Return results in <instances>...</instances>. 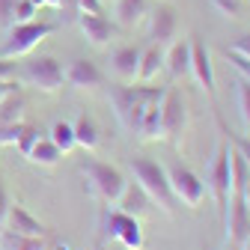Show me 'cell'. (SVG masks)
Here are the masks:
<instances>
[{"label":"cell","instance_id":"cell-2","mask_svg":"<svg viewBox=\"0 0 250 250\" xmlns=\"http://www.w3.org/2000/svg\"><path fill=\"white\" fill-rule=\"evenodd\" d=\"M164 99V89L161 86H134V83H119L110 89V104H113V113L116 119L122 122V128L128 131H137V122L143 116V110Z\"/></svg>","mask_w":250,"mask_h":250},{"label":"cell","instance_id":"cell-21","mask_svg":"<svg viewBox=\"0 0 250 250\" xmlns=\"http://www.w3.org/2000/svg\"><path fill=\"white\" fill-rule=\"evenodd\" d=\"M60 158H62V152H60L48 137H42L33 149H30V155H27V161L36 164V167H57Z\"/></svg>","mask_w":250,"mask_h":250},{"label":"cell","instance_id":"cell-7","mask_svg":"<svg viewBox=\"0 0 250 250\" xmlns=\"http://www.w3.org/2000/svg\"><path fill=\"white\" fill-rule=\"evenodd\" d=\"M21 78L30 83V86H36L42 92H60L62 83H66V69L60 66V60L51 57V54H42V57H33L24 66Z\"/></svg>","mask_w":250,"mask_h":250},{"label":"cell","instance_id":"cell-42","mask_svg":"<svg viewBox=\"0 0 250 250\" xmlns=\"http://www.w3.org/2000/svg\"><path fill=\"white\" fill-rule=\"evenodd\" d=\"M238 250H250V238H247V241H244V244H241Z\"/></svg>","mask_w":250,"mask_h":250},{"label":"cell","instance_id":"cell-9","mask_svg":"<svg viewBox=\"0 0 250 250\" xmlns=\"http://www.w3.org/2000/svg\"><path fill=\"white\" fill-rule=\"evenodd\" d=\"M188 128V107L179 89H167L164 99H161V131L164 140H170L173 146H179L182 134Z\"/></svg>","mask_w":250,"mask_h":250},{"label":"cell","instance_id":"cell-30","mask_svg":"<svg viewBox=\"0 0 250 250\" xmlns=\"http://www.w3.org/2000/svg\"><path fill=\"white\" fill-rule=\"evenodd\" d=\"M39 9L30 3V0H18L15 3V12H12V24H24V21H36Z\"/></svg>","mask_w":250,"mask_h":250},{"label":"cell","instance_id":"cell-24","mask_svg":"<svg viewBox=\"0 0 250 250\" xmlns=\"http://www.w3.org/2000/svg\"><path fill=\"white\" fill-rule=\"evenodd\" d=\"M217 128H221L224 140H227V143H229V146H232V149H235L238 155H241V161H244V164L250 167V134H235V131L229 128V125H227V122H224L221 116H217Z\"/></svg>","mask_w":250,"mask_h":250},{"label":"cell","instance_id":"cell-3","mask_svg":"<svg viewBox=\"0 0 250 250\" xmlns=\"http://www.w3.org/2000/svg\"><path fill=\"white\" fill-rule=\"evenodd\" d=\"M81 173L86 179V191L110 208L119 203V197L125 194V188H128V179L122 176V170H116V167H110L99 158H83Z\"/></svg>","mask_w":250,"mask_h":250},{"label":"cell","instance_id":"cell-10","mask_svg":"<svg viewBox=\"0 0 250 250\" xmlns=\"http://www.w3.org/2000/svg\"><path fill=\"white\" fill-rule=\"evenodd\" d=\"M191 75L197 78L200 89L208 99H217V86H214V69H211V54L200 39H191Z\"/></svg>","mask_w":250,"mask_h":250},{"label":"cell","instance_id":"cell-34","mask_svg":"<svg viewBox=\"0 0 250 250\" xmlns=\"http://www.w3.org/2000/svg\"><path fill=\"white\" fill-rule=\"evenodd\" d=\"M15 3H18V0H0V24H3V27H12Z\"/></svg>","mask_w":250,"mask_h":250},{"label":"cell","instance_id":"cell-19","mask_svg":"<svg viewBox=\"0 0 250 250\" xmlns=\"http://www.w3.org/2000/svg\"><path fill=\"white\" fill-rule=\"evenodd\" d=\"M113 208H119V211H125V214H131V217H137V221H140V217H146V214L152 211V203H149V197L140 191L137 182H134V185L128 182L125 194L119 197V203H116Z\"/></svg>","mask_w":250,"mask_h":250},{"label":"cell","instance_id":"cell-14","mask_svg":"<svg viewBox=\"0 0 250 250\" xmlns=\"http://www.w3.org/2000/svg\"><path fill=\"white\" fill-rule=\"evenodd\" d=\"M66 83L72 89H99L104 83V75H102V69L92 60L78 57V60H72V66L66 69Z\"/></svg>","mask_w":250,"mask_h":250},{"label":"cell","instance_id":"cell-28","mask_svg":"<svg viewBox=\"0 0 250 250\" xmlns=\"http://www.w3.org/2000/svg\"><path fill=\"white\" fill-rule=\"evenodd\" d=\"M42 140V131L36 128V125H24V128H21V134H18V152L24 155V158H27V155H30V149H33L36 143Z\"/></svg>","mask_w":250,"mask_h":250},{"label":"cell","instance_id":"cell-27","mask_svg":"<svg viewBox=\"0 0 250 250\" xmlns=\"http://www.w3.org/2000/svg\"><path fill=\"white\" fill-rule=\"evenodd\" d=\"M3 244H6L9 250H48V247H45V238H24V235H15V232H9V229H6V235H3Z\"/></svg>","mask_w":250,"mask_h":250},{"label":"cell","instance_id":"cell-4","mask_svg":"<svg viewBox=\"0 0 250 250\" xmlns=\"http://www.w3.org/2000/svg\"><path fill=\"white\" fill-rule=\"evenodd\" d=\"M206 188L211 191L217 211H221V221H227V208H229V197H232V146L227 140H221L214 158L208 164L206 173Z\"/></svg>","mask_w":250,"mask_h":250},{"label":"cell","instance_id":"cell-18","mask_svg":"<svg viewBox=\"0 0 250 250\" xmlns=\"http://www.w3.org/2000/svg\"><path fill=\"white\" fill-rule=\"evenodd\" d=\"M167 92V89H164ZM143 143H152V140H164V131H161V99L158 102H152L146 110H143V116H140V122H137V131H134Z\"/></svg>","mask_w":250,"mask_h":250},{"label":"cell","instance_id":"cell-38","mask_svg":"<svg viewBox=\"0 0 250 250\" xmlns=\"http://www.w3.org/2000/svg\"><path fill=\"white\" fill-rule=\"evenodd\" d=\"M18 89H21L18 78H12V81H0V99H6V96H12V92H18Z\"/></svg>","mask_w":250,"mask_h":250},{"label":"cell","instance_id":"cell-31","mask_svg":"<svg viewBox=\"0 0 250 250\" xmlns=\"http://www.w3.org/2000/svg\"><path fill=\"white\" fill-rule=\"evenodd\" d=\"M211 6L221 12L224 18H241V6H244V0H211Z\"/></svg>","mask_w":250,"mask_h":250},{"label":"cell","instance_id":"cell-29","mask_svg":"<svg viewBox=\"0 0 250 250\" xmlns=\"http://www.w3.org/2000/svg\"><path fill=\"white\" fill-rule=\"evenodd\" d=\"M24 122H0V146H15Z\"/></svg>","mask_w":250,"mask_h":250},{"label":"cell","instance_id":"cell-13","mask_svg":"<svg viewBox=\"0 0 250 250\" xmlns=\"http://www.w3.org/2000/svg\"><path fill=\"white\" fill-rule=\"evenodd\" d=\"M78 27H81L83 39H86L92 48H104V45H110L113 36H116V24H110L104 15L81 12V15H78Z\"/></svg>","mask_w":250,"mask_h":250},{"label":"cell","instance_id":"cell-23","mask_svg":"<svg viewBox=\"0 0 250 250\" xmlns=\"http://www.w3.org/2000/svg\"><path fill=\"white\" fill-rule=\"evenodd\" d=\"M48 140L66 155V152H72L78 143H75V128H72V122H54L51 125V131H48Z\"/></svg>","mask_w":250,"mask_h":250},{"label":"cell","instance_id":"cell-41","mask_svg":"<svg viewBox=\"0 0 250 250\" xmlns=\"http://www.w3.org/2000/svg\"><path fill=\"white\" fill-rule=\"evenodd\" d=\"M54 250H72V247H69V244H57Z\"/></svg>","mask_w":250,"mask_h":250},{"label":"cell","instance_id":"cell-6","mask_svg":"<svg viewBox=\"0 0 250 250\" xmlns=\"http://www.w3.org/2000/svg\"><path fill=\"white\" fill-rule=\"evenodd\" d=\"M167 179H170V188H173V197L179 206H188V208H200L206 194H208V188L206 182L191 170V167H185L182 161H173L167 167Z\"/></svg>","mask_w":250,"mask_h":250},{"label":"cell","instance_id":"cell-39","mask_svg":"<svg viewBox=\"0 0 250 250\" xmlns=\"http://www.w3.org/2000/svg\"><path fill=\"white\" fill-rule=\"evenodd\" d=\"M30 3H33L36 9H62V3H69V0H30Z\"/></svg>","mask_w":250,"mask_h":250},{"label":"cell","instance_id":"cell-32","mask_svg":"<svg viewBox=\"0 0 250 250\" xmlns=\"http://www.w3.org/2000/svg\"><path fill=\"white\" fill-rule=\"evenodd\" d=\"M227 60L232 62V69H235L241 78H247V81H250V57H238V54L227 51Z\"/></svg>","mask_w":250,"mask_h":250},{"label":"cell","instance_id":"cell-8","mask_svg":"<svg viewBox=\"0 0 250 250\" xmlns=\"http://www.w3.org/2000/svg\"><path fill=\"white\" fill-rule=\"evenodd\" d=\"M102 238L104 241H119L125 250H143V244H146L140 221H137V217H131V214H125V211H119V208H110L107 211Z\"/></svg>","mask_w":250,"mask_h":250},{"label":"cell","instance_id":"cell-36","mask_svg":"<svg viewBox=\"0 0 250 250\" xmlns=\"http://www.w3.org/2000/svg\"><path fill=\"white\" fill-rule=\"evenodd\" d=\"M9 194H6V185H3V179H0V229H3V224H6V211H9Z\"/></svg>","mask_w":250,"mask_h":250},{"label":"cell","instance_id":"cell-40","mask_svg":"<svg viewBox=\"0 0 250 250\" xmlns=\"http://www.w3.org/2000/svg\"><path fill=\"white\" fill-rule=\"evenodd\" d=\"M244 203H247V211H250V182H247V188H244Z\"/></svg>","mask_w":250,"mask_h":250},{"label":"cell","instance_id":"cell-17","mask_svg":"<svg viewBox=\"0 0 250 250\" xmlns=\"http://www.w3.org/2000/svg\"><path fill=\"white\" fill-rule=\"evenodd\" d=\"M164 72V48L161 45H149L140 51V69H137V83H152Z\"/></svg>","mask_w":250,"mask_h":250},{"label":"cell","instance_id":"cell-11","mask_svg":"<svg viewBox=\"0 0 250 250\" xmlns=\"http://www.w3.org/2000/svg\"><path fill=\"white\" fill-rule=\"evenodd\" d=\"M9 232H15V235H24V238H45V232H48V227L39 221V217H33L21 203H9V211H6V224H3Z\"/></svg>","mask_w":250,"mask_h":250},{"label":"cell","instance_id":"cell-15","mask_svg":"<svg viewBox=\"0 0 250 250\" xmlns=\"http://www.w3.org/2000/svg\"><path fill=\"white\" fill-rule=\"evenodd\" d=\"M137 69H140V48L122 45L110 54V72L119 83H137Z\"/></svg>","mask_w":250,"mask_h":250},{"label":"cell","instance_id":"cell-5","mask_svg":"<svg viewBox=\"0 0 250 250\" xmlns=\"http://www.w3.org/2000/svg\"><path fill=\"white\" fill-rule=\"evenodd\" d=\"M54 24L48 21H24V24H12L9 27V36L3 42V48H0V57H6V60H18L24 54H30L42 39H48L54 33Z\"/></svg>","mask_w":250,"mask_h":250},{"label":"cell","instance_id":"cell-22","mask_svg":"<svg viewBox=\"0 0 250 250\" xmlns=\"http://www.w3.org/2000/svg\"><path fill=\"white\" fill-rule=\"evenodd\" d=\"M116 3V21L122 27H134L146 15V0H113Z\"/></svg>","mask_w":250,"mask_h":250},{"label":"cell","instance_id":"cell-1","mask_svg":"<svg viewBox=\"0 0 250 250\" xmlns=\"http://www.w3.org/2000/svg\"><path fill=\"white\" fill-rule=\"evenodd\" d=\"M131 176L140 185V191L149 197L152 206H158L167 217L179 214V203L173 197V188H170V179H167V167H161L152 158H131Z\"/></svg>","mask_w":250,"mask_h":250},{"label":"cell","instance_id":"cell-26","mask_svg":"<svg viewBox=\"0 0 250 250\" xmlns=\"http://www.w3.org/2000/svg\"><path fill=\"white\" fill-rule=\"evenodd\" d=\"M235 99H238V113H241V122H244V131L250 134V81L241 78L235 83Z\"/></svg>","mask_w":250,"mask_h":250},{"label":"cell","instance_id":"cell-16","mask_svg":"<svg viewBox=\"0 0 250 250\" xmlns=\"http://www.w3.org/2000/svg\"><path fill=\"white\" fill-rule=\"evenodd\" d=\"M164 69L170 72L173 81L191 72V39H173L164 48Z\"/></svg>","mask_w":250,"mask_h":250},{"label":"cell","instance_id":"cell-33","mask_svg":"<svg viewBox=\"0 0 250 250\" xmlns=\"http://www.w3.org/2000/svg\"><path fill=\"white\" fill-rule=\"evenodd\" d=\"M78 12H89V15H102V0H72Z\"/></svg>","mask_w":250,"mask_h":250},{"label":"cell","instance_id":"cell-25","mask_svg":"<svg viewBox=\"0 0 250 250\" xmlns=\"http://www.w3.org/2000/svg\"><path fill=\"white\" fill-rule=\"evenodd\" d=\"M24 110H27V104H24V99L18 96V92L0 99V122H21Z\"/></svg>","mask_w":250,"mask_h":250},{"label":"cell","instance_id":"cell-35","mask_svg":"<svg viewBox=\"0 0 250 250\" xmlns=\"http://www.w3.org/2000/svg\"><path fill=\"white\" fill-rule=\"evenodd\" d=\"M227 51H232V54H238V57H250V33H244V36H238Z\"/></svg>","mask_w":250,"mask_h":250},{"label":"cell","instance_id":"cell-20","mask_svg":"<svg viewBox=\"0 0 250 250\" xmlns=\"http://www.w3.org/2000/svg\"><path fill=\"white\" fill-rule=\"evenodd\" d=\"M72 128H75V143L83 149V152H96L99 143H102V131H99V125L96 119H92L89 113H78V119L72 122Z\"/></svg>","mask_w":250,"mask_h":250},{"label":"cell","instance_id":"cell-12","mask_svg":"<svg viewBox=\"0 0 250 250\" xmlns=\"http://www.w3.org/2000/svg\"><path fill=\"white\" fill-rule=\"evenodd\" d=\"M146 30H149V39H152L155 45L167 48V45L176 39V33H179V18H176V12H173L170 6H155L152 15H149Z\"/></svg>","mask_w":250,"mask_h":250},{"label":"cell","instance_id":"cell-37","mask_svg":"<svg viewBox=\"0 0 250 250\" xmlns=\"http://www.w3.org/2000/svg\"><path fill=\"white\" fill-rule=\"evenodd\" d=\"M18 78V69H15V62L6 60V57H0V81H12Z\"/></svg>","mask_w":250,"mask_h":250}]
</instances>
